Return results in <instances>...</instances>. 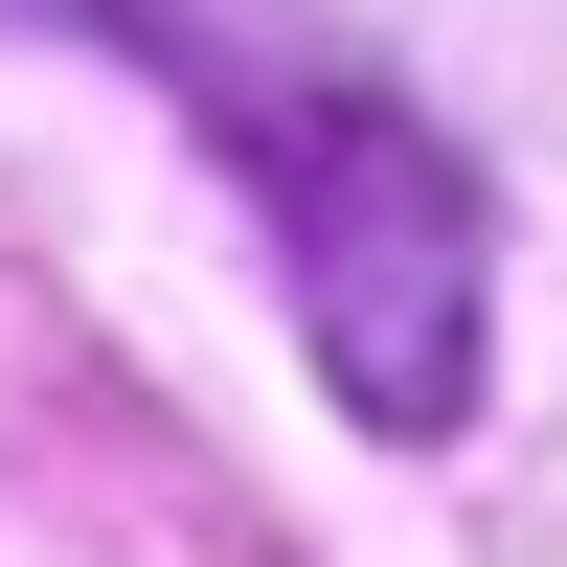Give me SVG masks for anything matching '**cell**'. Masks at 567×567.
I'll return each instance as SVG.
<instances>
[{"instance_id":"1","label":"cell","mask_w":567,"mask_h":567,"mask_svg":"<svg viewBox=\"0 0 567 567\" xmlns=\"http://www.w3.org/2000/svg\"><path fill=\"white\" fill-rule=\"evenodd\" d=\"M159 69H182V114L250 159L272 272H296L341 409L363 432H454V409H477V182H454V136L386 114V91H296V69H250V45H159Z\"/></svg>"}]
</instances>
